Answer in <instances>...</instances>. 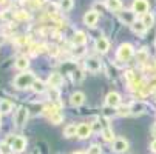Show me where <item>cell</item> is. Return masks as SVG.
Segmentation results:
<instances>
[{
	"label": "cell",
	"mask_w": 156,
	"mask_h": 154,
	"mask_svg": "<svg viewBox=\"0 0 156 154\" xmlns=\"http://www.w3.org/2000/svg\"><path fill=\"white\" fill-rule=\"evenodd\" d=\"M34 82H36L34 74L30 73V71H27V73H22V74H19V76L16 77V80H14V86L19 88V90H25V88L33 86Z\"/></svg>",
	"instance_id": "cell-1"
},
{
	"label": "cell",
	"mask_w": 156,
	"mask_h": 154,
	"mask_svg": "<svg viewBox=\"0 0 156 154\" xmlns=\"http://www.w3.org/2000/svg\"><path fill=\"white\" fill-rule=\"evenodd\" d=\"M133 54H135V50H133V46L130 45V43H122V45L119 46V50H118V60L127 63L133 57Z\"/></svg>",
	"instance_id": "cell-2"
},
{
	"label": "cell",
	"mask_w": 156,
	"mask_h": 154,
	"mask_svg": "<svg viewBox=\"0 0 156 154\" xmlns=\"http://www.w3.org/2000/svg\"><path fill=\"white\" fill-rule=\"evenodd\" d=\"M91 133H93V126H91V123L83 122V123L77 125V133H76V136H77L79 139H87V137H90Z\"/></svg>",
	"instance_id": "cell-3"
},
{
	"label": "cell",
	"mask_w": 156,
	"mask_h": 154,
	"mask_svg": "<svg viewBox=\"0 0 156 154\" xmlns=\"http://www.w3.org/2000/svg\"><path fill=\"white\" fill-rule=\"evenodd\" d=\"M131 11L135 14H141V15L147 14L148 12V2L147 0H135V2H133V9Z\"/></svg>",
	"instance_id": "cell-4"
},
{
	"label": "cell",
	"mask_w": 156,
	"mask_h": 154,
	"mask_svg": "<svg viewBox=\"0 0 156 154\" xmlns=\"http://www.w3.org/2000/svg\"><path fill=\"white\" fill-rule=\"evenodd\" d=\"M85 68H87L88 71H91V73H98V71H101V68H102V63H101V60L96 59V57H88V59L85 60Z\"/></svg>",
	"instance_id": "cell-5"
},
{
	"label": "cell",
	"mask_w": 156,
	"mask_h": 154,
	"mask_svg": "<svg viewBox=\"0 0 156 154\" xmlns=\"http://www.w3.org/2000/svg\"><path fill=\"white\" fill-rule=\"evenodd\" d=\"M25 146H27V139L22 137V136L14 137L12 142H11V149L16 151V152H22V151L25 149Z\"/></svg>",
	"instance_id": "cell-6"
},
{
	"label": "cell",
	"mask_w": 156,
	"mask_h": 154,
	"mask_svg": "<svg viewBox=\"0 0 156 154\" xmlns=\"http://www.w3.org/2000/svg\"><path fill=\"white\" fill-rule=\"evenodd\" d=\"M98 20H99V12L94 11V9L85 12V15H83V22H85V25H88V26H96Z\"/></svg>",
	"instance_id": "cell-7"
},
{
	"label": "cell",
	"mask_w": 156,
	"mask_h": 154,
	"mask_svg": "<svg viewBox=\"0 0 156 154\" xmlns=\"http://www.w3.org/2000/svg\"><path fill=\"white\" fill-rule=\"evenodd\" d=\"M28 120V109L25 106H20L19 108V111L16 114V125L17 126H23Z\"/></svg>",
	"instance_id": "cell-8"
},
{
	"label": "cell",
	"mask_w": 156,
	"mask_h": 154,
	"mask_svg": "<svg viewBox=\"0 0 156 154\" xmlns=\"http://www.w3.org/2000/svg\"><path fill=\"white\" fill-rule=\"evenodd\" d=\"M105 103L110 108H118L121 105V96L118 93H108L107 99H105Z\"/></svg>",
	"instance_id": "cell-9"
},
{
	"label": "cell",
	"mask_w": 156,
	"mask_h": 154,
	"mask_svg": "<svg viewBox=\"0 0 156 154\" xmlns=\"http://www.w3.org/2000/svg\"><path fill=\"white\" fill-rule=\"evenodd\" d=\"M128 149V142L124 137H118L113 140V151L115 152H125Z\"/></svg>",
	"instance_id": "cell-10"
},
{
	"label": "cell",
	"mask_w": 156,
	"mask_h": 154,
	"mask_svg": "<svg viewBox=\"0 0 156 154\" xmlns=\"http://www.w3.org/2000/svg\"><path fill=\"white\" fill-rule=\"evenodd\" d=\"M119 19H121V22H124L125 25H133L136 22V14L133 11H121L119 12Z\"/></svg>",
	"instance_id": "cell-11"
},
{
	"label": "cell",
	"mask_w": 156,
	"mask_h": 154,
	"mask_svg": "<svg viewBox=\"0 0 156 154\" xmlns=\"http://www.w3.org/2000/svg\"><path fill=\"white\" fill-rule=\"evenodd\" d=\"M94 46H96V50H98L99 53L105 54V53L110 50V42H108L105 37H99V39L96 40V43H94Z\"/></svg>",
	"instance_id": "cell-12"
},
{
	"label": "cell",
	"mask_w": 156,
	"mask_h": 154,
	"mask_svg": "<svg viewBox=\"0 0 156 154\" xmlns=\"http://www.w3.org/2000/svg\"><path fill=\"white\" fill-rule=\"evenodd\" d=\"M145 103L144 102H135L133 105H130V114L133 116H141L144 111H145Z\"/></svg>",
	"instance_id": "cell-13"
},
{
	"label": "cell",
	"mask_w": 156,
	"mask_h": 154,
	"mask_svg": "<svg viewBox=\"0 0 156 154\" xmlns=\"http://www.w3.org/2000/svg\"><path fill=\"white\" fill-rule=\"evenodd\" d=\"M62 83H63V77H62L59 73L50 74V77H48V85H50L51 88H59Z\"/></svg>",
	"instance_id": "cell-14"
},
{
	"label": "cell",
	"mask_w": 156,
	"mask_h": 154,
	"mask_svg": "<svg viewBox=\"0 0 156 154\" xmlns=\"http://www.w3.org/2000/svg\"><path fill=\"white\" fill-rule=\"evenodd\" d=\"M83 102H85V94H83V93H80V91L73 93V94H71V97H70V103H71L73 106H80Z\"/></svg>",
	"instance_id": "cell-15"
},
{
	"label": "cell",
	"mask_w": 156,
	"mask_h": 154,
	"mask_svg": "<svg viewBox=\"0 0 156 154\" xmlns=\"http://www.w3.org/2000/svg\"><path fill=\"white\" fill-rule=\"evenodd\" d=\"M14 65H16V68H17V70L23 71V70H27V68L30 67V60H28L27 56H20V57H17V60H16Z\"/></svg>",
	"instance_id": "cell-16"
},
{
	"label": "cell",
	"mask_w": 156,
	"mask_h": 154,
	"mask_svg": "<svg viewBox=\"0 0 156 154\" xmlns=\"http://www.w3.org/2000/svg\"><path fill=\"white\" fill-rule=\"evenodd\" d=\"M105 6L110 11H121L122 9V2L121 0H105Z\"/></svg>",
	"instance_id": "cell-17"
},
{
	"label": "cell",
	"mask_w": 156,
	"mask_h": 154,
	"mask_svg": "<svg viewBox=\"0 0 156 154\" xmlns=\"http://www.w3.org/2000/svg\"><path fill=\"white\" fill-rule=\"evenodd\" d=\"M85 42H87V34L83 31H76L74 36H73V43L74 45H85Z\"/></svg>",
	"instance_id": "cell-18"
},
{
	"label": "cell",
	"mask_w": 156,
	"mask_h": 154,
	"mask_svg": "<svg viewBox=\"0 0 156 154\" xmlns=\"http://www.w3.org/2000/svg\"><path fill=\"white\" fill-rule=\"evenodd\" d=\"M142 23H144V26L148 29V28H151L153 26V23H154V17H153V14L151 12H147V14H144L142 15Z\"/></svg>",
	"instance_id": "cell-19"
},
{
	"label": "cell",
	"mask_w": 156,
	"mask_h": 154,
	"mask_svg": "<svg viewBox=\"0 0 156 154\" xmlns=\"http://www.w3.org/2000/svg\"><path fill=\"white\" fill-rule=\"evenodd\" d=\"M76 133H77V126H76L74 123L66 125L65 129H63V136H65V137H73V136H76Z\"/></svg>",
	"instance_id": "cell-20"
},
{
	"label": "cell",
	"mask_w": 156,
	"mask_h": 154,
	"mask_svg": "<svg viewBox=\"0 0 156 154\" xmlns=\"http://www.w3.org/2000/svg\"><path fill=\"white\" fill-rule=\"evenodd\" d=\"M12 109V103L9 100H0V114H8Z\"/></svg>",
	"instance_id": "cell-21"
},
{
	"label": "cell",
	"mask_w": 156,
	"mask_h": 154,
	"mask_svg": "<svg viewBox=\"0 0 156 154\" xmlns=\"http://www.w3.org/2000/svg\"><path fill=\"white\" fill-rule=\"evenodd\" d=\"M102 136H104V139L107 140V142H111L115 139V134H113V129H111L108 125H105L104 128H102Z\"/></svg>",
	"instance_id": "cell-22"
},
{
	"label": "cell",
	"mask_w": 156,
	"mask_h": 154,
	"mask_svg": "<svg viewBox=\"0 0 156 154\" xmlns=\"http://www.w3.org/2000/svg\"><path fill=\"white\" fill-rule=\"evenodd\" d=\"M136 60H138L139 63H145V62L148 60V51H147L145 48L138 50V53H136Z\"/></svg>",
	"instance_id": "cell-23"
},
{
	"label": "cell",
	"mask_w": 156,
	"mask_h": 154,
	"mask_svg": "<svg viewBox=\"0 0 156 154\" xmlns=\"http://www.w3.org/2000/svg\"><path fill=\"white\" fill-rule=\"evenodd\" d=\"M131 29H133V31H135L136 34H139V36H142V34L145 33V29H147V28L144 26V23H142V22H138V20H136V22H135V23H133V25H131Z\"/></svg>",
	"instance_id": "cell-24"
},
{
	"label": "cell",
	"mask_w": 156,
	"mask_h": 154,
	"mask_svg": "<svg viewBox=\"0 0 156 154\" xmlns=\"http://www.w3.org/2000/svg\"><path fill=\"white\" fill-rule=\"evenodd\" d=\"M73 5H74L73 0H60V2H59V6H60V9H63V11H70V9L73 8Z\"/></svg>",
	"instance_id": "cell-25"
},
{
	"label": "cell",
	"mask_w": 156,
	"mask_h": 154,
	"mask_svg": "<svg viewBox=\"0 0 156 154\" xmlns=\"http://www.w3.org/2000/svg\"><path fill=\"white\" fill-rule=\"evenodd\" d=\"M33 90L36 93H43V91H45V83H43L42 80H36L33 83Z\"/></svg>",
	"instance_id": "cell-26"
},
{
	"label": "cell",
	"mask_w": 156,
	"mask_h": 154,
	"mask_svg": "<svg viewBox=\"0 0 156 154\" xmlns=\"http://www.w3.org/2000/svg\"><path fill=\"white\" fill-rule=\"evenodd\" d=\"M50 120H51V123H54V125H59V123L63 120V114H62L60 111H57L56 114H53V116L50 117Z\"/></svg>",
	"instance_id": "cell-27"
},
{
	"label": "cell",
	"mask_w": 156,
	"mask_h": 154,
	"mask_svg": "<svg viewBox=\"0 0 156 154\" xmlns=\"http://www.w3.org/2000/svg\"><path fill=\"white\" fill-rule=\"evenodd\" d=\"M14 17H16L17 20H28V19H30V14H28L27 11H17V12L14 14Z\"/></svg>",
	"instance_id": "cell-28"
},
{
	"label": "cell",
	"mask_w": 156,
	"mask_h": 154,
	"mask_svg": "<svg viewBox=\"0 0 156 154\" xmlns=\"http://www.w3.org/2000/svg\"><path fill=\"white\" fill-rule=\"evenodd\" d=\"M119 116H128L130 114V106H118V111H116Z\"/></svg>",
	"instance_id": "cell-29"
},
{
	"label": "cell",
	"mask_w": 156,
	"mask_h": 154,
	"mask_svg": "<svg viewBox=\"0 0 156 154\" xmlns=\"http://www.w3.org/2000/svg\"><path fill=\"white\" fill-rule=\"evenodd\" d=\"M102 151H101V146L99 145H91L90 148H88V151H87V154H101Z\"/></svg>",
	"instance_id": "cell-30"
},
{
	"label": "cell",
	"mask_w": 156,
	"mask_h": 154,
	"mask_svg": "<svg viewBox=\"0 0 156 154\" xmlns=\"http://www.w3.org/2000/svg\"><path fill=\"white\" fill-rule=\"evenodd\" d=\"M12 149H11V145L8 143H2L0 145V154H9Z\"/></svg>",
	"instance_id": "cell-31"
},
{
	"label": "cell",
	"mask_w": 156,
	"mask_h": 154,
	"mask_svg": "<svg viewBox=\"0 0 156 154\" xmlns=\"http://www.w3.org/2000/svg\"><path fill=\"white\" fill-rule=\"evenodd\" d=\"M82 79H83V74H82V71H80V70L73 71V80H74V82H77V83H79Z\"/></svg>",
	"instance_id": "cell-32"
},
{
	"label": "cell",
	"mask_w": 156,
	"mask_h": 154,
	"mask_svg": "<svg viewBox=\"0 0 156 154\" xmlns=\"http://www.w3.org/2000/svg\"><path fill=\"white\" fill-rule=\"evenodd\" d=\"M48 53L54 57V56H57V54H59V48H57L56 45H51V46H48Z\"/></svg>",
	"instance_id": "cell-33"
},
{
	"label": "cell",
	"mask_w": 156,
	"mask_h": 154,
	"mask_svg": "<svg viewBox=\"0 0 156 154\" xmlns=\"http://www.w3.org/2000/svg\"><path fill=\"white\" fill-rule=\"evenodd\" d=\"M16 43H17V45H23V43H28V39L25 36H19L16 39Z\"/></svg>",
	"instance_id": "cell-34"
},
{
	"label": "cell",
	"mask_w": 156,
	"mask_h": 154,
	"mask_svg": "<svg viewBox=\"0 0 156 154\" xmlns=\"http://www.w3.org/2000/svg\"><path fill=\"white\" fill-rule=\"evenodd\" d=\"M150 149H151V151H153V152L156 154V139H154V140L151 142V145H150Z\"/></svg>",
	"instance_id": "cell-35"
},
{
	"label": "cell",
	"mask_w": 156,
	"mask_h": 154,
	"mask_svg": "<svg viewBox=\"0 0 156 154\" xmlns=\"http://www.w3.org/2000/svg\"><path fill=\"white\" fill-rule=\"evenodd\" d=\"M151 134L156 137V123H154V125H153V128H151Z\"/></svg>",
	"instance_id": "cell-36"
},
{
	"label": "cell",
	"mask_w": 156,
	"mask_h": 154,
	"mask_svg": "<svg viewBox=\"0 0 156 154\" xmlns=\"http://www.w3.org/2000/svg\"><path fill=\"white\" fill-rule=\"evenodd\" d=\"M33 2H34V5L37 6V5H42V3H43V0H33Z\"/></svg>",
	"instance_id": "cell-37"
},
{
	"label": "cell",
	"mask_w": 156,
	"mask_h": 154,
	"mask_svg": "<svg viewBox=\"0 0 156 154\" xmlns=\"http://www.w3.org/2000/svg\"><path fill=\"white\" fill-rule=\"evenodd\" d=\"M73 154H85V152H80V151H77V152H73Z\"/></svg>",
	"instance_id": "cell-38"
},
{
	"label": "cell",
	"mask_w": 156,
	"mask_h": 154,
	"mask_svg": "<svg viewBox=\"0 0 156 154\" xmlns=\"http://www.w3.org/2000/svg\"><path fill=\"white\" fill-rule=\"evenodd\" d=\"M6 2V0H0V5H2V3H5Z\"/></svg>",
	"instance_id": "cell-39"
}]
</instances>
